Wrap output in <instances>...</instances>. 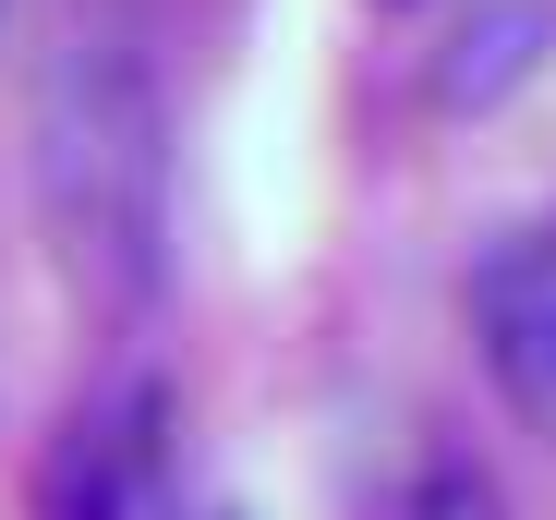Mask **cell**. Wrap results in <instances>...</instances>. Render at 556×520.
I'll return each instance as SVG.
<instances>
[{
  "label": "cell",
  "instance_id": "1",
  "mask_svg": "<svg viewBox=\"0 0 556 520\" xmlns=\"http://www.w3.org/2000/svg\"><path fill=\"white\" fill-rule=\"evenodd\" d=\"M37 230L85 315H146L169 279V73L122 0H85L37 61Z\"/></svg>",
  "mask_w": 556,
  "mask_h": 520
},
{
  "label": "cell",
  "instance_id": "2",
  "mask_svg": "<svg viewBox=\"0 0 556 520\" xmlns=\"http://www.w3.org/2000/svg\"><path fill=\"white\" fill-rule=\"evenodd\" d=\"M37 520H169V388L157 364H122L110 388H85L49 436Z\"/></svg>",
  "mask_w": 556,
  "mask_h": 520
},
{
  "label": "cell",
  "instance_id": "3",
  "mask_svg": "<svg viewBox=\"0 0 556 520\" xmlns=\"http://www.w3.org/2000/svg\"><path fill=\"white\" fill-rule=\"evenodd\" d=\"M472 352L532 436H556V218L508 230L472 267Z\"/></svg>",
  "mask_w": 556,
  "mask_h": 520
},
{
  "label": "cell",
  "instance_id": "4",
  "mask_svg": "<svg viewBox=\"0 0 556 520\" xmlns=\"http://www.w3.org/2000/svg\"><path fill=\"white\" fill-rule=\"evenodd\" d=\"M388 520H508V484L472 460V448H424L388 496Z\"/></svg>",
  "mask_w": 556,
  "mask_h": 520
}]
</instances>
